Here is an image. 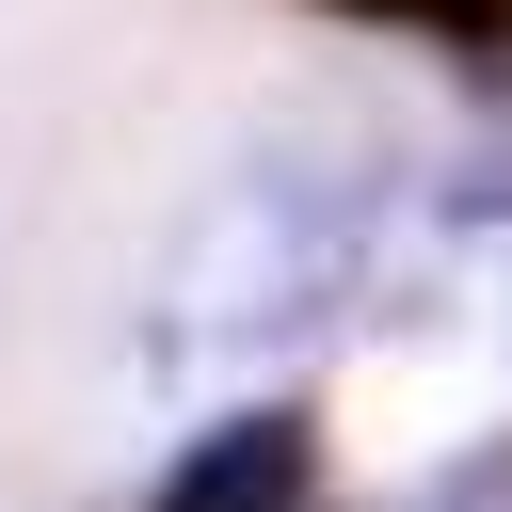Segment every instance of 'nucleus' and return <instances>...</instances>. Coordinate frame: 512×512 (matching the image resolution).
I'll use <instances>...</instances> for the list:
<instances>
[{
    "label": "nucleus",
    "instance_id": "f257e3e1",
    "mask_svg": "<svg viewBox=\"0 0 512 512\" xmlns=\"http://www.w3.org/2000/svg\"><path fill=\"white\" fill-rule=\"evenodd\" d=\"M336 288V224L304 208V192H240L208 240H192V272H176V336H224V320H304Z\"/></svg>",
    "mask_w": 512,
    "mask_h": 512
},
{
    "label": "nucleus",
    "instance_id": "f03ea898",
    "mask_svg": "<svg viewBox=\"0 0 512 512\" xmlns=\"http://www.w3.org/2000/svg\"><path fill=\"white\" fill-rule=\"evenodd\" d=\"M304 480H320V432H304V400H240V416H208V432L176 448L160 512H304Z\"/></svg>",
    "mask_w": 512,
    "mask_h": 512
},
{
    "label": "nucleus",
    "instance_id": "7ed1b4c3",
    "mask_svg": "<svg viewBox=\"0 0 512 512\" xmlns=\"http://www.w3.org/2000/svg\"><path fill=\"white\" fill-rule=\"evenodd\" d=\"M320 16H368V32H432V48H512V0H320Z\"/></svg>",
    "mask_w": 512,
    "mask_h": 512
},
{
    "label": "nucleus",
    "instance_id": "20e7f679",
    "mask_svg": "<svg viewBox=\"0 0 512 512\" xmlns=\"http://www.w3.org/2000/svg\"><path fill=\"white\" fill-rule=\"evenodd\" d=\"M432 512H512V448H496V464H464V480H448Z\"/></svg>",
    "mask_w": 512,
    "mask_h": 512
}]
</instances>
